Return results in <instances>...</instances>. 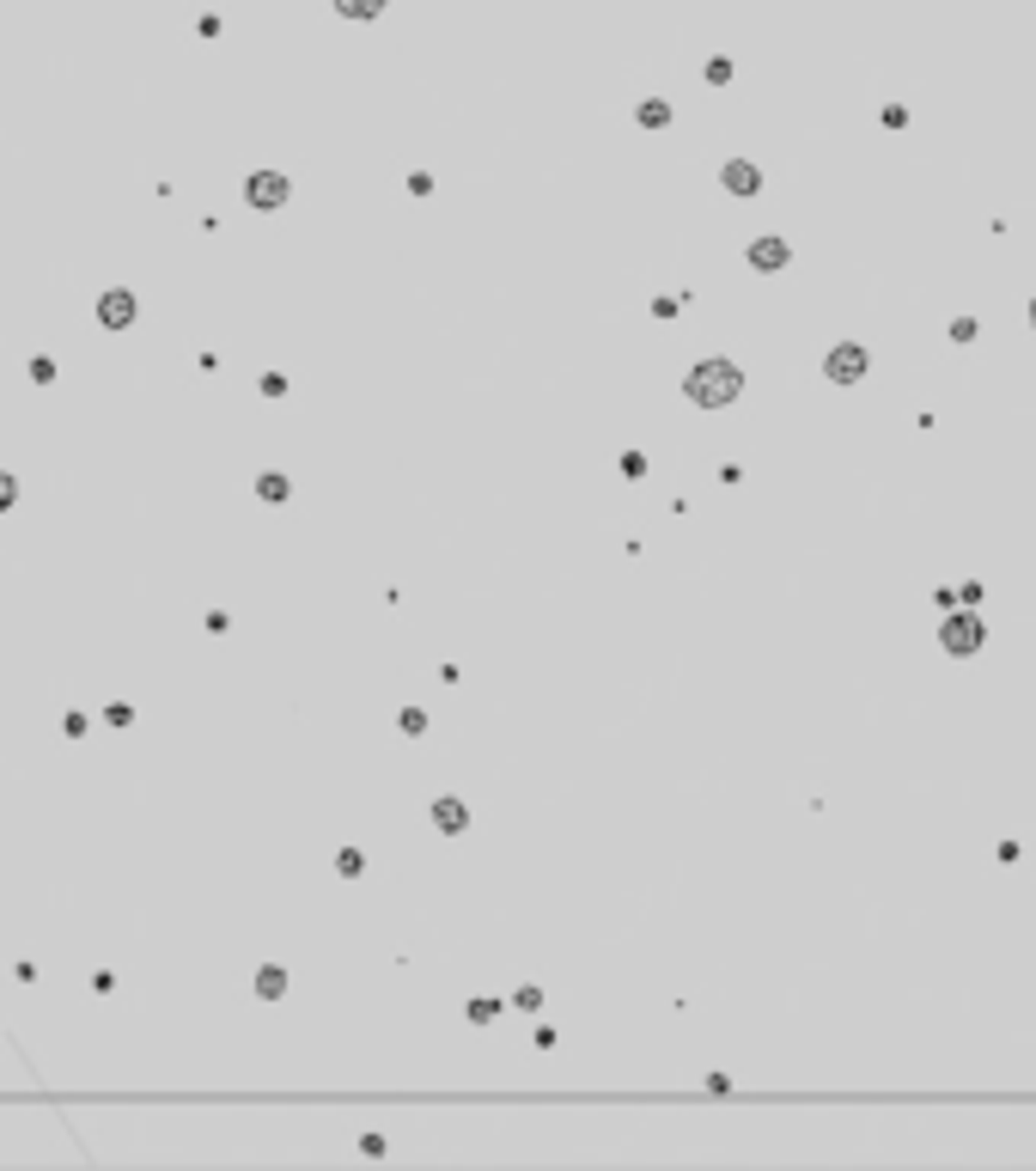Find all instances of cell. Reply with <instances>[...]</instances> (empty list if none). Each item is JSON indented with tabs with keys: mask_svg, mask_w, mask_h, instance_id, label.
Instances as JSON below:
<instances>
[{
	"mask_svg": "<svg viewBox=\"0 0 1036 1171\" xmlns=\"http://www.w3.org/2000/svg\"><path fill=\"white\" fill-rule=\"evenodd\" d=\"M256 494H263V501H287V476H263Z\"/></svg>",
	"mask_w": 1036,
	"mask_h": 1171,
	"instance_id": "8fae6325",
	"label": "cell"
},
{
	"mask_svg": "<svg viewBox=\"0 0 1036 1171\" xmlns=\"http://www.w3.org/2000/svg\"><path fill=\"white\" fill-rule=\"evenodd\" d=\"M13 501H19V483H13V476L0 470V506H13Z\"/></svg>",
	"mask_w": 1036,
	"mask_h": 1171,
	"instance_id": "9a60e30c",
	"label": "cell"
},
{
	"mask_svg": "<svg viewBox=\"0 0 1036 1171\" xmlns=\"http://www.w3.org/2000/svg\"><path fill=\"white\" fill-rule=\"evenodd\" d=\"M726 189H731V196H756V165H738V159H731V165H726Z\"/></svg>",
	"mask_w": 1036,
	"mask_h": 1171,
	"instance_id": "ba28073f",
	"label": "cell"
},
{
	"mask_svg": "<svg viewBox=\"0 0 1036 1171\" xmlns=\"http://www.w3.org/2000/svg\"><path fill=\"white\" fill-rule=\"evenodd\" d=\"M433 824L446 830V836H458V830H464V824H469V811H464V806H458V799H439V806H433Z\"/></svg>",
	"mask_w": 1036,
	"mask_h": 1171,
	"instance_id": "52a82bcc",
	"label": "cell"
},
{
	"mask_svg": "<svg viewBox=\"0 0 1036 1171\" xmlns=\"http://www.w3.org/2000/svg\"><path fill=\"white\" fill-rule=\"evenodd\" d=\"M1031 318H1036V311H1031Z\"/></svg>",
	"mask_w": 1036,
	"mask_h": 1171,
	"instance_id": "2e32d148",
	"label": "cell"
},
{
	"mask_svg": "<svg viewBox=\"0 0 1036 1171\" xmlns=\"http://www.w3.org/2000/svg\"><path fill=\"white\" fill-rule=\"evenodd\" d=\"M860 372H866V354H860L853 342H841V348L830 354V379H835V384H853Z\"/></svg>",
	"mask_w": 1036,
	"mask_h": 1171,
	"instance_id": "277c9868",
	"label": "cell"
},
{
	"mask_svg": "<svg viewBox=\"0 0 1036 1171\" xmlns=\"http://www.w3.org/2000/svg\"><path fill=\"white\" fill-rule=\"evenodd\" d=\"M945 647H951V653H975V647H981V628H975L970 616H957V623L945 628Z\"/></svg>",
	"mask_w": 1036,
	"mask_h": 1171,
	"instance_id": "5b68a950",
	"label": "cell"
},
{
	"mask_svg": "<svg viewBox=\"0 0 1036 1171\" xmlns=\"http://www.w3.org/2000/svg\"><path fill=\"white\" fill-rule=\"evenodd\" d=\"M347 19H372V13H385V0H336Z\"/></svg>",
	"mask_w": 1036,
	"mask_h": 1171,
	"instance_id": "30bf717a",
	"label": "cell"
},
{
	"mask_svg": "<svg viewBox=\"0 0 1036 1171\" xmlns=\"http://www.w3.org/2000/svg\"><path fill=\"white\" fill-rule=\"evenodd\" d=\"M494 1013H500V1007H494V1001H469V1019H476V1025H488Z\"/></svg>",
	"mask_w": 1036,
	"mask_h": 1171,
	"instance_id": "5bb4252c",
	"label": "cell"
},
{
	"mask_svg": "<svg viewBox=\"0 0 1036 1171\" xmlns=\"http://www.w3.org/2000/svg\"><path fill=\"white\" fill-rule=\"evenodd\" d=\"M244 202L250 208H281L287 202V178L281 171H256V178L244 183Z\"/></svg>",
	"mask_w": 1036,
	"mask_h": 1171,
	"instance_id": "7a4b0ae2",
	"label": "cell"
},
{
	"mask_svg": "<svg viewBox=\"0 0 1036 1171\" xmlns=\"http://www.w3.org/2000/svg\"><path fill=\"white\" fill-rule=\"evenodd\" d=\"M750 263L756 269H780V263H787V244H780V239H756L750 244Z\"/></svg>",
	"mask_w": 1036,
	"mask_h": 1171,
	"instance_id": "8992f818",
	"label": "cell"
},
{
	"mask_svg": "<svg viewBox=\"0 0 1036 1171\" xmlns=\"http://www.w3.org/2000/svg\"><path fill=\"white\" fill-rule=\"evenodd\" d=\"M281 989H287V970H275V964H268L263 976H256V994H268V1001H275Z\"/></svg>",
	"mask_w": 1036,
	"mask_h": 1171,
	"instance_id": "9c48e42d",
	"label": "cell"
},
{
	"mask_svg": "<svg viewBox=\"0 0 1036 1171\" xmlns=\"http://www.w3.org/2000/svg\"><path fill=\"white\" fill-rule=\"evenodd\" d=\"M98 323H104V330H128V323H135V293H122V287H116V293H104V300H98Z\"/></svg>",
	"mask_w": 1036,
	"mask_h": 1171,
	"instance_id": "3957f363",
	"label": "cell"
},
{
	"mask_svg": "<svg viewBox=\"0 0 1036 1171\" xmlns=\"http://www.w3.org/2000/svg\"><path fill=\"white\" fill-rule=\"evenodd\" d=\"M640 122H647V128H665L670 110H665V104H640Z\"/></svg>",
	"mask_w": 1036,
	"mask_h": 1171,
	"instance_id": "7c38bea8",
	"label": "cell"
},
{
	"mask_svg": "<svg viewBox=\"0 0 1036 1171\" xmlns=\"http://www.w3.org/2000/svg\"><path fill=\"white\" fill-rule=\"evenodd\" d=\"M738 384H744V379H738V366H731V361H701L689 372V397L701 409H719V403L738 397Z\"/></svg>",
	"mask_w": 1036,
	"mask_h": 1171,
	"instance_id": "6da1fadb",
	"label": "cell"
},
{
	"mask_svg": "<svg viewBox=\"0 0 1036 1171\" xmlns=\"http://www.w3.org/2000/svg\"><path fill=\"white\" fill-rule=\"evenodd\" d=\"M336 867H342V879H354V872H360L366 860H360V854H354V849H342V854H336Z\"/></svg>",
	"mask_w": 1036,
	"mask_h": 1171,
	"instance_id": "4fadbf2b",
	"label": "cell"
}]
</instances>
